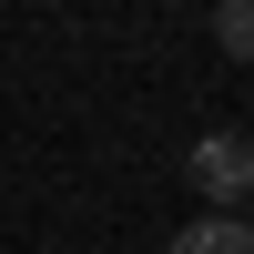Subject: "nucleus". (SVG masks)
<instances>
[{"mask_svg":"<svg viewBox=\"0 0 254 254\" xmlns=\"http://www.w3.org/2000/svg\"><path fill=\"white\" fill-rule=\"evenodd\" d=\"M183 163H193V183H203L214 203H244V193H254V132H203Z\"/></svg>","mask_w":254,"mask_h":254,"instance_id":"obj_1","label":"nucleus"},{"mask_svg":"<svg viewBox=\"0 0 254 254\" xmlns=\"http://www.w3.org/2000/svg\"><path fill=\"white\" fill-rule=\"evenodd\" d=\"M173 254H254V224L244 214H203V224H183Z\"/></svg>","mask_w":254,"mask_h":254,"instance_id":"obj_2","label":"nucleus"},{"mask_svg":"<svg viewBox=\"0 0 254 254\" xmlns=\"http://www.w3.org/2000/svg\"><path fill=\"white\" fill-rule=\"evenodd\" d=\"M214 41L234 61H254V0H224V10H214Z\"/></svg>","mask_w":254,"mask_h":254,"instance_id":"obj_3","label":"nucleus"}]
</instances>
